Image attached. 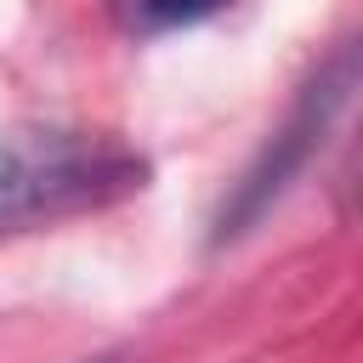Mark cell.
Segmentation results:
<instances>
[{"label":"cell","instance_id":"6da1fadb","mask_svg":"<svg viewBox=\"0 0 363 363\" xmlns=\"http://www.w3.org/2000/svg\"><path fill=\"white\" fill-rule=\"evenodd\" d=\"M147 187V159L102 130H6L0 136V238L102 210Z\"/></svg>","mask_w":363,"mask_h":363},{"label":"cell","instance_id":"7a4b0ae2","mask_svg":"<svg viewBox=\"0 0 363 363\" xmlns=\"http://www.w3.org/2000/svg\"><path fill=\"white\" fill-rule=\"evenodd\" d=\"M352 85H357V51L352 45H340L323 68H318V79L295 96V108H289V119L272 130V142L255 153V164L238 176V187L227 193V204H221V216H216V244H227V238H238V233H250L284 193H289V182L312 164V153L323 147V136H329V125L340 119V108L352 102Z\"/></svg>","mask_w":363,"mask_h":363},{"label":"cell","instance_id":"3957f363","mask_svg":"<svg viewBox=\"0 0 363 363\" xmlns=\"http://www.w3.org/2000/svg\"><path fill=\"white\" fill-rule=\"evenodd\" d=\"M227 0H130L136 23L142 28H187V23H204L216 17Z\"/></svg>","mask_w":363,"mask_h":363}]
</instances>
